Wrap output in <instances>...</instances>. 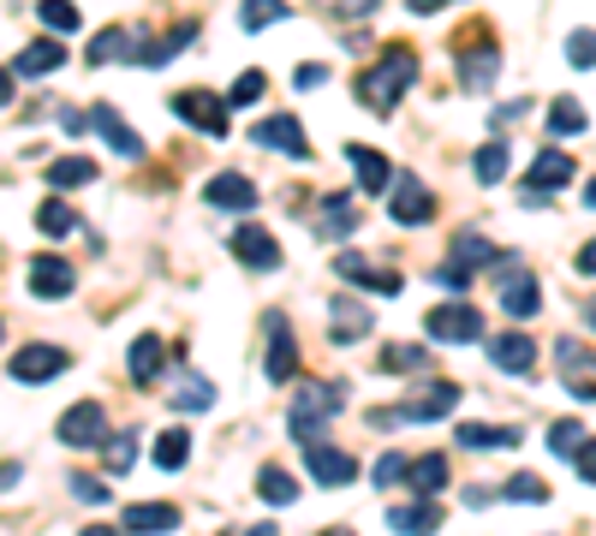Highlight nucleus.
Segmentation results:
<instances>
[{
	"label": "nucleus",
	"instance_id": "nucleus-1",
	"mask_svg": "<svg viewBox=\"0 0 596 536\" xmlns=\"http://www.w3.org/2000/svg\"><path fill=\"white\" fill-rule=\"evenodd\" d=\"M412 78H418L412 48H388L382 61H376L365 78H358V101H365L370 113H394V101L412 90Z\"/></svg>",
	"mask_w": 596,
	"mask_h": 536
},
{
	"label": "nucleus",
	"instance_id": "nucleus-2",
	"mask_svg": "<svg viewBox=\"0 0 596 536\" xmlns=\"http://www.w3.org/2000/svg\"><path fill=\"white\" fill-rule=\"evenodd\" d=\"M346 405V394L334 382H323V387H304V394L293 400V412H286V429H293V441L304 447V441H323V429H328V417Z\"/></svg>",
	"mask_w": 596,
	"mask_h": 536
},
{
	"label": "nucleus",
	"instance_id": "nucleus-3",
	"mask_svg": "<svg viewBox=\"0 0 596 536\" xmlns=\"http://www.w3.org/2000/svg\"><path fill=\"white\" fill-rule=\"evenodd\" d=\"M496 256H501V251H496L484 233H459L454 256L435 269V286H447V293H465V286H472V269H496Z\"/></svg>",
	"mask_w": 596,
	"mask_h": 536
},
{
	"label": "nucleus",
	"instance_id": "nucleus-4",
	"mask_svg": "<svg viewBox=\"0 0 596 536\" xmlns=\"http://www.w3.org/2000/svg\"><path fill=\"white\" fill-rule=\"evenodd\" d=\"M496 286H501V310L507 316H537L543 310V293H537V274L525 263H513V256H496Z\"/></svg>",
	"mask_w": 596,
	"mask_h": 536
},
{
	"label": "nucleus",
	"instance_id": "nucleus-5",
	"mask_svg": "<svg viewBox=\"0 0 596 536\" xmlns=\"http://www.w3.org/2000/svg\"><path fill=\"white\" fill-rule=\"evenodd\" d=\"M424 335L442 340V346H472V340H484V316H477L472 304H435L424 316Z\"/></svg>",
	"mask_w": 596,
	"mask_h": 536
},
{
	"label": "nucleus",
	"instance_id": "nucleus-6",
	"mask_svg": "<svg viewBox=\"0 0 596 536\" xmlns=\"http://www.w3.org/2000/svg\"><path fill=\"white\" fill-rule=\"evenodd\" d=\"M555 370H561V387L578 400H596V352L585 340H555Z\"/></svg>",
	"mask_w": 596,
	"mask_h": 536
},
{
	"label": "nucleus",
	"instance_id": "nucleus-7",
	"mask_svg": "<svg viewBox=\"0 0 596 536\" xmlns=\"http://www.w3.org/2000/svg\"><path fill=\"white\" fill-rule=\"evenodd\" d=\"M173 113H180L185 125H197L203 138H227V96H209V90H180L173 96Z\"/></svg>",
	"mask_w": 596,
	"mask_h": 536
},
{
	"label": "nucleus",
	"instance_id": "nucleus-8",
	"mask_svg": "<svg viewBox=\"0 0 596 536\" xmlns=\"http://www.w3.org/2000/svg\"><path fill=\"white\" fill-rule=\"evenodd\" d=\"M454 405H459V387L454 382H435V394L412 400V405H394V412H376L370 424L376 429H388V424H435V417H447Z\"/></svg>",
	"mask_w": 596,
	"mask_h": 536
},
{
	"label": "nucleus",
	"instance_id": "nucleus-9",
	"mask_svg": "<svg viewBox=\"0 0 596 536\" xmlns=\"http://www.w3.org/2000/svg\"><path fill=\"white\" fill-rule=\"evenodd\" d=\"M251 143H257V150H274V155H293V162H304V155H311V143H304V125L293 120V113H263V120L251 125Z\"/></svg>",
	"mask_w": 596,
	"mask_h": 536
},
{
	"label": "nucleus",
	"instance_id": "nucleus-10",
	"mask_svg": "<svg viewBox=\"0 0 596 536\" xmlns=\"http://www.w3.org/2000/svg\"><path fill=\"white\" fill-rule=\"evenodd\" d=\"M304 471H311V483H323V489H346L358 477V459L340 453V447H328V441H304Z\"/></svg>",
	"mask_w": 596,
	"mask_h": 536
},
{
	"label": "nucleus",
	"instance_id": "nucleus-11",
	"mask_svg": "<svg viewBox=\"0 0 596 536\" xmlns=\"http://www.w3.org/2000/svg\"><path fill=\"white\" fill-rule=\"evenodd\" d=\"M72 364V352H61V346H24V352H12V375H19L24 387H36V382H48V375H61Z\"/></svg>",
	"mask_w": 596,
	"mask_h": 536
},
{
	"label": "nucleus",
	"instance_id": "nucleus-12",
	"mask_svg": "<svg viewBox=\"0 0 596 536\" xmlns=\"http://www.w3.org/2000/svg\"><path fill=\"white\" fill-rule=\"evenodd\" d=\"M101 436H108V412H101L96 400L72 405V412L61 417V441L66 447H101Z\"/></svg>",
	"mask_w": 596,
	"mask_h": 536
},
{
	"label": "nucleus",
	"instance_id": "nucleus-13",
	"mask_svg": "<svg viewBox=\"0 0 596 536\" xmlns=\"http://www.w3.org/2000/svg\"><path fill=\"white\" fill-rule=\"evenodd\" d=\"M293 370H299V346H293V335H286V316L281 310H269V382L274 387H286L293 382Z\"/></svg>",
	"mask_w": 596,
	"mask_h": 536
},
{
	"label": "nucleus",
	"instance_id": "nucleus-14",
	"mask_svg": "<svg viewBox=\"0 0 596 536\" xmlns=\"http://www.w3.org/2000/svg\"><path fill=\"white\" fill-rule=\"evenodd\" d=\"M227 244H232V256H239L245 269H281V244H274L269 227H239Z\"/></svg>",
	"mask_w": 596,
	"mask_h": 536
},
{
	"label": "nucleus",
	"instance_id": "nucleus-15",
	"mask_svg": "<svg viewBox=\"0 0 596 536\" xmlns=\"http://www.w3.org/2000/svg\"><path fill=\"white\" fill-rule=\"evenodd\" d=\"M203 203L209 209H232V215H245L257 203V185L245 179V173H215L209 185H203Z\"/></svg>",
	"mask_w": 596,
	"mask_h": 536
},
{
	"label": "nucleus",
	"instance_id": "nucleus-16",
	"mask_svg": "<svg viewBox=\"0 0 596 536\" xmlns=\"http://www.w3.org/2000/svg\"><path fill=\"white\" fill-rule=\"evenodd\" d=\"M72 286H78V274H72V263L66 256H31V293L36 298H66Z\"/></svg>",
	"mask_w": 596,
	"mask_h": 536
},
{
	"label": "nucleus",
	"instance_id": "nucleus-17",
	"mask_svg": "<svg viewBox=\"0 0 596 536\" xmlns=\"http://www.w3.org/2000/svg\"><path fill=\"white\" fill-rule=\"evenodd\" d=\"M573 179V162H566V150H543L525 173V203H543V192H555V185Z\"/></svg>",
	"mask_w": 596,
	"mask_h": 536
},
{
	"label": "nucleus",
	"instance_id": "nucleus-18",
	"mask_svg": "<svg viewBox=\"0 0 596 536\" xmlns=\"http://www.w3.org/2000/svg\"><path fill=\"white\" fill-rule=\"evenodd\" d=\"M388 215H394L400 227H430L435 221V197L418 179H400V192H394V203H388Z\"/></svg>",
	"mask_w": 596,
	"mask_h": 536
},
{
	"label": "nucleus",
	"instance_id": "nucleus-19",
	"mask_svg": "<svg viewBox=\"0 0 596 536\" xmlns=\"http://www.w3.org/2000/svg\"><path fill=\"white\" fill-rule=\"evenodd\" d=\"M90 125H96L101 138H108V150L120 155V162H143V138H138L132 125H126L120 113H113V108H96V113H90Z\"/></svg>",
	"mask_w": 596,
	"mask_h": 536
},
{
	"label": "nucleus",
	"instance_id": "nucleus-20",
	"mask_svg": "<svg viewBox=\"0 0 596 536\" xmlns=\"http://www.w3.org/2000/svg\"><path fill=\"white\" fill-rule=\"evenodd\" d=\"M489 364L507 370V375H531V370H537V340H525V335L489 340Z\"/></svg>",
	"mask_w": 596,
	"mask_h": 536
},
{
	"label": "nucleus",
	"instance_id": "nucleus-21",
	"mask_svg": "<svg viewBox=\"0 0 596 536\" xmlns=\"http://www.w3.org/2000/svg\"><path fill=\"white\" fill-rule=\"evenodd\" d=\"M173 525H180V506H167V501H138L120 513V530H138V536H155V530H173Z\"/></svg>",
	"mask_w": 596,
	"mask_h": 536
},
{
	"label": "nucleus",
	"instance_id": "nucleus-22",
	"mask_svg": "<svg viewBox=\"0 0 596 536\" xmlns=\"http://www.w3.org/2000/svg\"><path fill=\"white\" fill-rule=\"evenodd\" d=\"M167 400L180 405V412H215V382H209V375H197V370H180V375H173V387H167Z\"/></svg>",
	"mask_w": 596,
	"mask_h": 536
},
{
	"label": "nucleus",
	"instance_id": "nucleus-23",
	"mask_svg": "<svg viewBox=\"0 0 596 536\" xmlns=\"http://www.w3.org/2000/svg\"><path fill=\"white\" fill-rule=\"evenodd\" d=\"M138 48H143V36L138 31H126V24H108L96 42H90V66H108V61H138Z\"/></svg>",
	"mask_w": 596,
	"mask_h": 536
},
{
	"label": "nucleus",
	"instance_id": "nucleus-24",
	"mask_svg": "<svg viewBox=\"0 0 596 536\" xmlns=\"http://www.w3.org/2000/svg\"><path fill=\"white\" fill-rule=\"evenodd\" d=\"M162 358H167V340H162V335H138V340H132V358H126L132 382H138V387H150L155 375H162Z\"/></svg>",
	"mask_w": 596,
	"mask_h": 536
},
{
	"label": "nucleus",
	"instance_id": "nucleus-25",
	"mask_svg": "<svg viewBox=\"0 0 596 536\" xmlns=\"http://www.w3.org/2000/svg\"><path fill=\"white\" fill-rule=\"evenodd\" d=\"M328 310H334V340H340V346H353L358 335H370V310L353 293H334Z\"/></svg>",
	"mask_w": 596,
	"mask_h": 536
},
{
	"label": "nucleus",
	"instance_id": "nucleus-26",
	"mask_svg": "<svg viewBox=\"0 0 596 536\" xmlns=\"http://www.w3.org/2000/svg\"><path fill=\"white\" fill-rule=\"evenodd\" d=\"M334 269H340V281H353V286H370V293H400V274H394V269H370L365 256H353V251H346Z\"/></svg>",
	"mask_w": 596,
	"mask_h": 536
},
{
	"label": "nucleus",
	"instance_id": "nucleus-27",
	"mask_svg": "<svg viewBox=\"0 0 596 536\" xmlns=\"http://www.w3.org/2000/svg\"><path fill=\"white\" fill-rule=\"evenodd\" d=\"M346 162H353V173H358V185H365L370 197H382L388 185H394V173H388V162H382V155H376V150H365V143H358V150L346 155Z\"/></svg>",
	"mask_w": 596,
	"mask_h": 536
},
{
	"label": "nucleus",
	"instance_id": "nucleus-28",
	"mask_svg": "<svg viewBox=\"0 0 596 536\" xmlns=\"http://www.w3.org/2000/svg\"><path fill=\"white\" fill-rule=\"evenodd\" d=\"M66 66V48L54 36H42V42H31V48L19 54V72L24 78H48V72H61Z\"/></svg>",
	"mask_w": 596,
	"mask_h": 536
},
{
	"label": "nucleus",
	"instance_id": "nucleus-29",
	"mask_svg": "<svg viewBox=\"0 0 596 536\" xmlns=\"http://www.w3.org/2000/svg\"><path fill=\"white\" fill-rule=\"evenodd\" d=\"M405 483H412L418 495H442V483H447V459H442V453L405 459Z\"/></svg>",
	"mask_w": 596,
	"mask_h": 536
},
{
	"label": "nucleus",
	"instance_id": "nucleus-30",
	"mask_svg": "<svg viewBox=\"0 0 596 536\" xmlns=\"http://www.w3.org/2000/svg\"><path fill=\"white\" fill-rule=\"evenodd\" d=\"M388 525H394V530H435V525H442V506H435V495L405 501V506H394V513H388Z\"/></svg>",
	"mask_w": 596,
	"mask_h": 536
},
{
	"label": "nucleus",
	"instance_id": "nucleus-31",
	"mask_svg": "<svg viewBox=\"0 0 596 536\" xmlns=\"http://www.w3.org/2000/svg\"><path fill=\"white\" fill-rule=\"evenodd\" d=\"M454 436H459V447H472V453H496V447H519L513 429H496V424H459Z\"/></svg>",
	"mask_w": 596,
	"mask_h": 536
},
{
	"label": "nucleus",
	"instance_id": "nucleus-32",
	"mask_svg": "<svg viewBox=\"0 0 596 536\" xmlns=\"http://www.w3.org/2000/svg\"><path fill=\"white\" fill-rule=\"evenodd\" d=\"M185 42H197V24H180V31L162 36V42H143V54H138V61H143V66H167L173 54L185 48Z\"/></svg>",
	"mask_w": 596,
	"mask_h": 536
},
{
	"label": "nucleus",
	"instance_id": "nucleus-33",
	"mask_svg": "<svg viewBox=\"0 0 596 536\" xmlns=\"http://www.w3.org/2000/svg\"><path fill=\"white\" fill-rule=\"evenodd\" d=\"M316 227H323L328 239H346V233H358V215H353V203H346V197H323V221H316Z\"/></svg>",
	"mask_w": 596,
	"mask_h": 536
},
{
	"label": "nucleus",
	"instance_id": "nucleus-34",
	"mask_svg": "<svg viewBox=\"0 0 596 536\" xmlns=\"http://www.w3.org/2000/svg\"><path fill=\"white\" fill-rule=\"evenodd\" d=\"M257 495L274 501V506H293V501H299V483H293L281 466H263V477H257Z\"/></svg>",
	"mask_w": 596,
	"mask_h": 536
},
{
	"label": "nucleus",
	"instance_id": "nucleus-35",
	"mask_svg": "<svg viewBox=\"0 0 596 536\" xmlns=\"http://www.w3.org/2000/svg\"><path fill=\"white\" fill-rule=\"evenodd\" d=\"M90 179H96V162H84V155H61V162L48 167L54 192H66V185H90Z\"/></svg>",
	"mask_w": 596,
	"mask_h": 536
},
{
	"label": "nucleus",
	"instance_id": "nucleus-36",
	"mask_svg": "<svg viewBox=\"0 0 596 536\" xmlns=\"http://www.w3.org/2000/svg\"><path fill=\"white\" fill-rule=\"evenodd\" d=\"M496 72H501V54L496 48H472V54H465V66H459V78L472 84V90H484Z\"/></svg>",
	"mask_w": 596,
	"mask_h": 536
},
{
	"label": "nucleus",
	"instance_id": "nucleus-37",
	"mask_svg": "<svg viewBox=\"0 0 596 536\" xmlns=\"http://www.w3.org/2000/svg\"><path fill=\"white\" fill-rule=\"evenodd\" d=\"M585 125H590V120H585V108H578L573 96H561L555 108H549V132H555V138H578Z\"/></svg>",
	"mask_w": 596,
	"mask_h": 536
},
{
	"label": "nucleus",
	"instance_id": "nucleus-38",
	"mask_svg": "<svg viewBox=\"0 0 596 536\" xmlns=\"http://www.w3.org/2000/svg\"><path fill=\"white\" fill-rule=\"evenodd\" d=\"M185 459H192V436H185V429H167V436H155V466H162V471H180Z\"/></svg>",
	"mask_w": 596,
	"mask_h": 536
},
{
	"label": "nucleus",
	"instance_id": "nucleus-39",
	"mask_svg": "<svg viewBox=\"0 0 596 536\" xmlns=\"http://www.w3.org/2000/svg\"><path fill=\"white\" fill-rule=\"evenodd\" d=\"M472 167H477V179H484V185H501L507 167H513V155H507V143H484Z\"/></svg>",
	"mask_w": 596,
	"mask_h": 536
},
{
	"label": "nucleus",
	"instance_id": "nucleus-40",
	"mask_svg": "<svg viewBox=\"0 0 596 536\" xmlns=\"http://www.w3.org/2000/svg\"><path fill=\"white\" fill-rule=\"evenodd\" d=\"M263 96H269V72H239L227 90V108H251V101H263Z\"/></svg>",
	"mask_w": 596,
	"mask_h": 536
},
{
	"label": "nucleus",
	"instance_id": "nucleus-41",
	"mask_svg": "<svg viewBox=\"0 0 596 536\" xmlns=\"http://www.w3.org/2000/svg\"><path fill=\"white\" fill-rule=\"evenodd\" d=\"M36 227H42V233H48V239H66L72 227H78V215H72L61 197H48V203H42V209H36Z\"/></svg>",
	"mask_w": 596,
	"mask_h": 536
},
{
	"label": "nucleus",
	"instance_id": "nucleus-42",
	"mask_svg": "<svg viewBox=\"0 0 596 536\" xmlns=\"http://www.w3.org/2000/svg\"><path fill=\"white\" fill-rule=\"evenodd\" d=\"M286 12H293V7H286V0H245L239 24H245V31H263V24H281Z\"/></svg>",
	"mask_w": 596,
	"mask_h": 536
},
{
	"label": "nucleus",
	"instance_id": "nucleus-43",
	"mask_svg": "<svg viewBox=\"0 0 596 536\" xmlns=\"http://www.w3.org/2000/svg\"><path fill=\"white\" fill-rule=\"evenodd\" d=\"M36 19L48 24L54 36H72V31H78V7H72V0H42Z\"/></svg>",
	"mask_w": 596,
	"mask_h": 536
},
{
	"label": "nucleus",
	"instance_id": "nucleus-44",
	"mask_svg": "<svg viewBox=\"0 0 596 536\" xmlns=\"http://www.w3.org/2000/svg\"><path fill=\"white\" fill-rule=\"evenodd\" d=\"M578 441H585V424H578V417H561V424H549V453L573 459Z\"/></svg>",
	"mask_w": 596,
	"mask_h": 536
},
{
	"label": "nucleus",
	"instance_id": "nucleus-45",
	"mask_svg": "<svg viewBox=\"0 0 596 536\" xmlns=\"http://www.w3.org/2000/svg\"><path fill=\"white\" fill-rule=\"evenodd\" d=\"M424 364H430L424 346H388L382 352V370H424Z\"/></svg>",
	"mask_w": 596,
	"mask_h": 536
},
{
	"label": "nucleus",
	"instance_id": "nucleus-46",
	"mask_svg": "<svg viewBox=\"0 0 596 536\" xmlns=\"http://www.w3.org/2000/svg\"><path fill=\"white\" fill-rule=\"evenodd\" d=\"M566 61H573L578 72H590L596 66V31H573V36H566Z\"/></svg>",
	"mask_w": 596,
	"mask_h": 536
},
{
	"label": "nucleus",
	"instance_id": "nucleus-47",
	"mask_svg": "<svg viewBox=\"0 0 596 536\" xmlns=\"http://www.w3.org/2000/svg\"><path fill=\"white\" fill-rule=\"evenodd\" d=\"M101 453H108V466L120 471V477L138 466V441H132V436H120V441H108V436H101Z\"/></svg>",
	"mask_w": 596,
	"mask_h": 536
},
{
	"label": "nucleus",
	"instance_id": "nucleus-48",
	"mask_svg": "<svg viewBox=\"0 0 596 536\" xmlns=\"http://www.w3.org/2000/svg\"><path fill=\"white\" fill-rule=\"evenodd\" d=\"M501 495H507V501H525V506H537V501H549V489L537 483V477H525V471H519L513 483H501Z\"/></svg>",
	"mask_w": 596,
	"mask_h": 536
},
{
	"label": "nucleus",
	"instance_id": "nucleus-49",
	"mask_svg": "<svg viewBox=\"0 0 596 536\" xmlns=\"http://www.w3.org/2000/svg\"><path fill=\"white\" fill-rule=\"evenodd\" d=\"M72 495L84 506H108V483H96V477H72Z\"/></svg>",
	"mask_w": 596,
	"mask_h": 536
},
{
	"label": "nucleus",
	"instance_id": "nucleus-50",
	"mask_svg": "<svg viewBox=\"0 0 596 536\" xmlns=\"http://www.w3.org/2000/svg\"><path fill=\"white\" fill-rule=\"evenodd\" d=\"M370 477H376V483H400V477H405V453H382Z\"/></svg>",
	"mask_w": 596,
	"mask_h": 536
},
{
	"label": "nucleus",
	"instance_id": "nucleus-51",
	"mask_svg": "<svg viewBox=\"0 0 596 536\" xmlns=\"http://www.w3.org/2000/svg\"><path fill=\"white\" fill-rule=\"evenodd\" d=\"M573 466H578V477H585V483H596V441H578V447H573Z\"/></svg>",
	"mask_w": 596,
	"mask_h": 536
},
{
	"label": "nucleus",
	"instance_id": "nucleus-52",
	"mask_svg": "<svg viewBox=\"0 0 596 536\" xmlns=\"http://www.w3.org/2000/svg\"><path fill=\"white\" fill-rule=\"evenodd\" d=\"M293 84H299V90H323V84H328V66H299Z\"/></svg>",
	"mask_w": 596,
	"mask_h": 536
},
{
	"label": "nucleus",
	"instance_id": "nucleus-53",
	"mask_svg": "<svg viewBox=\"0 0 596 536\" xmlns=\"http://www.w3.org/2000/svg\"><path fill=\"white\" fill-rule=\"evenodd\" d=\"M84 125H90V120H84V113H78V108H61V132H72V138H78V132H84Z\"/></svg>",
	"mask_w": 596,
	"mask_h": 536
},
{
	"label": "nucleus",
	"instance_id": "nucleus-54",
	"mask_svg": "<svg viewBox=\"0 0 596 536\" xmlns=\"http://www.w3.org/2000/svg\"><path fill=\"white\" fill-rule=\"evenodd\" d=\"M405 7H412V12H418V19H430V12H442V7H447V0H405Z\"/></svg>",
	"mask_w": 596,
	"mask_h": 536
},
{
	"label": "nucleus",
	"instance_id": "nucleus-55",
	"mask_svg": "<svg viewBox=\"0 0 596 536\" xmlns=\"http://www.w3.org/2000/svg\"><path fill=\"white\" fill-rule=\"evenodd\" d=\"M578 274H596V239L585 244V251H578Z\"/></svg>",
	"mask_w": 596,
	"mask_h": 536
},
{
	"label": "nucleus",
	"instance_id": "nucleus-56",
	"mask_svg": "<svg viewBox=\"0 0 596 536\" xmlns=\"http://www.w3.org/2000/svg\"><path fill=\"white\" fill-rule=\"evenodd\" d=\"M340 12H358V19H365V12H376V0H340Z\"/></svg>",
	"mask_w": 596,
	"mask_h": 536
},
{
	"label": "nucleus",
	"instance_id": "nucleus-57",
	"mask_svg": "<svg viewBox=\"0 0 596 536\" xmlns=\"http://www.w3.org/2000/svg\"><path fill=\"white\" fill-rule=\"evenodd\" d=\"M12 101V72H0V108Z\"/></svg>",
	"mask_w": 596,
	"mask_h": 536
},
{
	"label": "nucleus",
	"instance_id": "nucleus-58",
	"mask_svg": "<svg viewBox=\"0 0 596 536\" xmlns=\"http://www.w3.org/2000/svg\"><path fill=\"white\" fill-rule=\"evenodd\" d=\"M585 203H590V209H596V179H590V185H585Z\"/></svg>",
	"mask_w": 596,
	"mask_h": 536
},
{
	"label": "nucleus",
	"instance_id": "nucleus-59",
	"mask_svg": "<svg viewBox=\"0 0 596 536\" xmlns=\"http://www.w3.org/2000/svg\"><path fill=\"white\" fill-rule=\"evenodd\" d=\"M585 316H590V328H596V298H590V304H585Z\"/></svg>",
	"mask_w": 596,
	"mask_h": 536
}]
</instances>
